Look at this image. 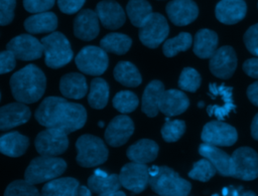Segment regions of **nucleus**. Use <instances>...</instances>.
Masks as SVG:
<instances>
[{
  "instance_id": "c85d7f7f",
  "label": "nucleus",
  "mask_w": 258,
  "mask_h": 196,
  "mask_svg": "<svg viewBox=\"0 0 258 196\" xmlns=\"http://www.w3.org/2000/svg\"><path fill=\"white\" fill-rule=\"evenodd\" d=\"M219 43L218 34L210 29L199 30L194 39V52L200 58H211Z\"/></svg>"
},
{
  "instance_id": "f8f14e48",
  "label": "nucleus",
  "mask_w": 258,
  "mask_h": 196,
  "mask_svg": "<svg viewBox=\"0 0 258 196\" xmlns=\"http://www.w3.org/2000/svg\"><path fill=\"white\" fill-rule=\"evenodd\" d=\"M119 180L124 188L140 193L149 184V168L142 163H127L120 171Z\"/></svg>"
},
{
  "instance_id": "f03ea898",
  "label": "nucleus",
  "mask_w": 258,
  "mask_h": 196,
  "mask_svg": "<svg viewBox=\"0 0 258 196\" xmlns=\"http://www.w3.org/2000/svg\"><path fill=\"white\" fill-rule=\"evenodd\" d=\"M46 78L42 70L28 64L10 77V88L14 99L22 104H33L43 95Z\"/></svg>"
},
{
  "instance_id": "79ce46f5",
  "label": "nucleus",
  "mask_w": 258,
  "mask_h": 196,
  "mask_svg": "<svg viewBox=\"0 0 258 196\" xmlns=\"http://www.w3.org/2000/svg\"><path fill=\"white\" fill-rule=\"evenodd\" d=\"M244 43L249 52L258 57V23L247 29L244 34Z\"/></svg>"
},
{
  "instance_id": "1a4fd4ad",
  "label": "nucleus",
  "mask_w": 258,
  "mask_h": 196,
  "mask_svg": "<svg viewBox=\"0 0 258 196\" xmlns=\"http://www.w3.org/2000/svg\"><path fill=\"white\" fill-rule=\"evenodd\" d=\"M169 33L168 23L160 13H152L139 27V39L149 48L158 47Z\"/></svg>"
},
{
  "instance_id": "f704fd0d",
  "label": "nucleus",
  "mask_w": 258,
  "mask_h": 196,
  "mask_svg": "<svg viewBox=\"0 0 258 196\" xmlns=\"http://www.w3.org/2000/svg\"><path fill=\"white\" fill-rule=\"evenodd\" d=\"M126 12L130 22L136 27H140L153 13L151 5L146 0H129L126 6Z\"/></svg>"
},
{
  "instance_id": "4c0bfd02",
  "label": "nucleus",
  "mask_w": 258,
  "mask_h": 196,
  "mask_svg": "<svg viewBox=\"0 0 258 196\" xmlns=\"http://www.w3.org/2000/svg\"><path fill=\"white\" fill-rule=\"evenodd\" d=\"M216 173L217 170L214 165L208 159L204 158L194 164L191 170L188 172V177L198 181L207 182L213 178Z\"/></svg>"
},
{
  "instance_id": "5701e85b",
  "label": "nucleus",
  "mask_w": 258,
  "mask_h": 196,
  "mask_svg": "<svg viewBox=\"0 0 258 196\" xmlns=\"http://www.w3.org/2000/svg\"><path fill=\"white\" fill-rule=\"evenodd\" d=\"M199 153L214 165L219 174L232 177V158L226 152L217 146L203 143L199 147Z\"/></svg>"
},
{
  "instance_id": "de8ad7c7",
  "label": "nucleus",
  "mask_w": 258,
  "mask_h": 196,
  "mask_svg": "<svg viewBox=\"0 0 258 196\" xmlns=\"http://www.w3.org/2000/svg\"><path fill=\"white\" fill-rule=\"evenodd\" d=\"M223 196H257L253 191L245 190L243 187L228 186L222 190Z\"/></svg>"
},
{
  "instance_id": "7c9ffc66",
  "label": "nucleus",
  "mask_w": 258,
  "mask_h": 196,
  "mask_svg": "<svg viewBox=\"0 0 258 196\" xmlns=\"http://www.w3.org/2000/svg\"><path fill=\"white\" fill-rule=\"evenodd\" d=\"M79 186V181L75 178L52 179L42 187L41 196H77Z\"/></svg>"
},
{
  "instance_id": "e433bc0d",
  "label": "nucleus",
  "mask_w": 258,
  "mask_h": 196,
  "mask_svg": "<svg viewBox=\"0 0 258 196\" xmlns=\"http://www.w3.org/2000/svg\"><path fill=\"white\" fill-rule=\"evenodd\" d=\"M113 107L122 114H129L136 110L139 104L137 95L130 90H121L113 99Z\"/></svg>"
},
{
  "instance_id": "393cba45",
  "label": "nucleus",
  "mask_w": 258,
  "mask_h": 196,
  "mask_svg": "<svg viewBox=\"0 0 258 196\" xmlns=\"http://www.w3.org/2000/svg\"><path fill=\"white\" fill-rule=\"evenodd\" d=\"M88 187L92 192L97 194H105L118 191L121 187L119 175L108 174L107 172L97 169L88 179Z\"/></svg>"
},
{
  "instance_id": "6e6552de",
  "label": "nucleus",
  "mask_w": 258,
  "mask_h": 196,
  "mask_svg": "<svg viewBox=\"0 0 258 196\" xmlns=\"http://www.w3.org/2000/svg\"><path fill=\"white\" fill-rule=\"evenodd\" d=\"M232 177L251 181L258 177V154L249 147L236 149L232 156Z\"/></svg>"
},
{
  "instance_id": "4be33fe9",
  "label": "nucleus",
  "mask_w": 258,
  "mask_h": 196,
  "mask_svg": "<svg viewBox=\"0 0 258 196\" xmlns=\"http://www.w3.org/2000/svg\"><path fill=\"white\" fill-rule=\"evenodd\" d=\"M189 101L186 94L178 89L164 90L159 103V111L167 117L177 116L187 110Z\"/></svg>"
},
{
  "instance_id": "a19ab883",
  "label": "nucleus",
  "mask_w": 258,
  "mask_h": 196,
  "mask_svg": "<svg viewBox=\"0 0 258 196\" xmlns=\"http://www.w3.org/2000/svg\"><path fill=\"white\" fill-rule=\"evenodd\" d=\"M185 132V123L181 120L169 121L166 119L165 124L161 129V136L165 142H176Z\"/></svg>"
},
{
  "instance_id": "5fc2aeb1",
  "label": "nucleus",
  "mask_w": 258,
  "mask_h": 196,
  "mask_svg": "<svg viewBox=\"0 0 258 196\" xmlns=\"http://www.w3.org/2000/svg\"><path fill=\"white\" fill-rule=\"evenodd\" d=\"M198 106H199V107H200V108H202V107H203V106H204V102H200V103H199V105H198Z\"/></svg>"
},
{
  "instance_id": "37998d69",
  "label": "nucleus",
  "mask_w": 258,
  "mask_h": 196,
  "mask_svg": "<svg viewBox=\"0 0 258 196\" xmlns=\"http://www.w3.org/2000/svg\"><path fill=\"white\" fill-rule=\"evenodd\" d=\"M16 0H0V25L11 23L14 18Z\"/></svg>"
},
{
  "instance_id": "72a5a7b5",
  "label": "nucleus",
  "mask_w": 258,
  "mask_h": 196,
  "mask_svg": "<svg viewBox=\"0 0 258 196\" xmlns=\"http://www.w3.org/2000/svg\"><path fill=\"white\" fill-rule=\"evenodd\" d=\"M131 44L132 40L128 35L115 32L107 34L100 41V45L105 51L118 55L125 54L130 49Z\"/></svg>"
},
{
  "instance_id": "bb28decb",
  "label": "nucleus",
  "mask_w": 258,
  "mask_h": 196,
  "mask_svg": "<svg viewBox=\"0 0 258 196\" xmlns=\"http://www.w3.org/2000/svg\"><path fill=\"white\" fill-rule=\"evenodd\" d=\"M126 155L132 162L146 164L156 159L158 145L152 140L141 139L127 149Z\"/></svg>"
},
{
  "instance_id": "473e14b6",
  "label": "nucleus",
  "mask_w": 258,
  "mask_h": 196,
  "mask_svg": "<svg viewBox=\"0 0 258 196\" xmlns=\"http://www.w3.org/2000/svg\"><path fill=\"white\" fill-rule=\"evenodd\" d=\"M108 100L109 85L107 81L101 77L94 78L91 81L90 91L88 95L89 105L96 110H102L107 106Z\"/></svg>"
},
{
  "instance_id": "f257e3e1",
  "label": "nucleus",
  "mask_w": 258,
  "mask_h": 196,
  "mask_svg": "<svg viewBox=\"0 0 258 196\" xmlns=\"http://www.w3.org/2000/svg\"><path fill=\"white\" fill-rule=\"evenodd\" d=\"M35 119L45 128L59 129L67 134L84 127L87 121L85 108L59 96L45 97L35 111Z\"/></svg>"
},
{
  "instance_id": "9b49d317",
  "label": "nucleus",
  "mask_w": 258,
  "mask_h": 196,
  "mask_svg": "<svg viewBox=\"0 0 258 196\" xmlns=\"http://www.w3.org/2000/svg\"><path fill=\"white\" fill-rule=\"evenodd\" d=\"M201 138L204 143L213 146H232L238 139L237 131L231 125L222 121L207 123L202 131Z\"/></svg>"
},
{
  "instance_id": "c756f323",
  "label": "nucleus",
  "mask_w": 258,
  "mask_h": 196,
  "mask_svg": "<svg viewBox=\"0 0 258 196\" xmlns=\"http://www.w3.org/2000/svg\"><path fill=\"white\" fill-rule=\"evenodd\" d=\"M29 140L18 132H10L0 137V153L8 157H20L27 150Z\"/></svg>"
},
{
  "instance_id": "6e6d98bb",
  "label": "nucleus",
  "mask_w": 258,
  "mask_h": 196,
  "mask_svg": "<svg viewBox=\"0 0 258 196\" xmlns=\"http://www.w3.org/2000/svg\"><path fill=\"white\" fill-rule=\"evenodd\" d=\"M103 126H104L103 122H99V127H103Z\"/></svg>"
},
{
  "instance_id": "b1692460",
  "label": "nucleus",
  "mask_w": 258,
  "mask_h": 196,
  "mask_svg": "<svg viewBox=\"0 0 258 196\" xmlns=\"http://www.w3.org/2000/svg\"><path fill=\"white\" fill-rule=\"evenodd\" d=\"M59 89L64 97L81 100L86 95L88 91V85L83 74L78 72H71L64 74L60 78Z\"/></svg>"
},
{
  "instance_id": "4468645a",
  "label": "nucleus",
  "mask_w": 258,
  "mask_h": 196,
  "mask_svg": "<svg viewBox=\"0 0 258 196\" xmlns=\"http://www.w3.org/2000/svg\"><path fill=\"white\" fill-rule=\"evenodd\" d=\"M209 90L213 100L217 102L214 105L209 106L207 112L209 116H215L219 121H222L235 110L232 87L225 84L211 83L209 85Z\"/></svg>"
},
{
  "instance_id": "a878e982",
  "label": "nucleus",
  "mask_w": 258,
  "mask_h": 196,
  "mask_svg": "<svg viewBox=\"0 0 258 196\" xmlns=\"http://www.w3.org/2000/svg\"><path fill=\"white\" fill-rule=\"evenodd\" d=\"M164 90L163 83L157 79L150 81L146 85L142 94L141 110L147 117L153 118L157 116L159 112L160 99Z\"/></svg>"
},
{
  "instance_id": "2eb2a0df",
  "label": "nucleus",
  "mask_w": 258,
  "mask_h": 196,
  "mask_svg": "<svg viewBox=\"0 0 258 196\" xmlns=\"http://www.w3.org/2000/svg\"><path fill=\"white\" fill-rule=\"evenodd\" d=\"M211 72L222 79L230 78L237 67V55L233 47L226 45L216 50L210 58Z\"/></svg>"
},
{
  "instance_id": "4d7b16f0",
  "label": "nucleus",
  "mask_w": 258,
  "mask_h": 196,
  "mask_svg": "<svg viewBox=\"0 0 258 196\" xmlns=\"http://www.w3.org/2000/svg\"><path fill=\"white\" fill-rule=\"evenodd\" d=\"M0 101H1V93H0Z\"/></svg>"
},
{
  "instance_id": "ea45409f",
  "label": "nucleus",
  "mask_w": 258,
  "mask_h": 196,
  "mask_svg": "<svg viewBox=\"0 0 258 196\" xmlns=\"http://www.w3.org/2000/svg\"><path fill=\"white\" fill-rule=\"evenodd\" d=\"M200 73L192 67H184L178 78V86L182 90L195 92L201 85Z\"/></svg>"
},
{
  "instance_id": "a211bd4d",
  "label": "nucleus",
  "mask_w": 258,
  "mask_h": 196,
  "mask_svg": "<svg viewBox=\"0 0 258 196\" xmlns=\"http://www.w3.org/2000/svg\"><path fill=\"white\" fill-rule=\"evenodd\" d=\"M96 13L102 25L107 29H118L126 20L125 12L115 0H103L96 6Z\"/></svg>"
},
{
  "instance_id": "a18cd8bd",
  "label": "nucleus",
  "mask_w": 258,
  "mask_h": 196,
  "mask_svg": "<svg viewBox=\"0 0 258 196\" xmlns=\"http://www.w3.org/2000/svg\"><path fill=\"white\" fill-rule=\"evenodd\" d=\"M15 56L9 50L0 51V74L7 73L14 69L16 65Z\"/></svg>"
},
{
  "instance_id": "c03bdc74",
  "label": "nucleus",
  "mask_w": 258,
  "mask_h": 196,
  "mask_svg": "<svg viewBox=\"0 0 258 196\" xmlns=\"http://www.w3.org/2000/svg\"><path fill=\"white\" fill-rule=\"evenodd\" d=\"M54 5V0H23V7L30 13H41L49 10Z\"/></svg>"
},
{
  "instance_id": "6ab92c4d",
  "label": "nucleus",
  "mask_w": 258,
  "mask_h": 196,
  "mask_svg": "<svg viewBox=\"0 0 258 196\" xmlns=\"http://www.w3.org/2000/svg\"><path fill=\"white\" fill-rule=\"evenodd\" d=\"M99 21L96 11L85 9L79 12L74 20V33L76 37L86 41L95 39L100 31Z\"/></svg>"
},
{
  "instance_id": "58836bf2",
  "label": "nucleus",
  "mask_w": 258,
  "mask_h": 196,
  "mask_svg": "<svg viewBox=\"0 0 258 196\" xmlns=\"http://www.w3.org/2000/svg\"><path fill=\"white\" fill-rule=\"evenodd\" d=\"M4 196H41V193L34 187V184L26 180H16L7 186Z\"/></svg>"
},
{
  "instance_id": "49530a36",
  "label": "nucleus",
  "mask_w": 258,
  "mask_h": 196,
  "mask_svg": "<svg viewBox=\"0 0 258 196\" xmlns=\"http://www.w3.org/2000/svg\"><path fill=\"white\" fill-rule=\"evenodd\" d=\"M86 0H57L59 10L66 14H74L81 10Z\"/></svg>"
},
{
  "instance_id": "cd10ccee",
  "label": "nucleus",
  "mask_w": 258,
  "mask_h": 196,
  "mask_svg": "<svg viewBox=\"0 0 258 196\" xmlns=\"http://www.w3.org/2000/svg\"><path fill=\"white\" fill-rule=\"evenodd\" d=\"M57 27V17L54 13L45 11L35 13L24 21V28L32 34L53 32Z\"/></svg>"
},
{
  "instance_id": "3c124183",
  "label": "nucleus",
  "mask_w": 258,
  "mask_h": 196,
  "mask_svg": "<svg viewBox=\"0 0 258 196\" xmlns=\"http://www.w3.org/2000/svg\"><path fill=\"white\" fill-rule=\"evenodd\" d=\"M251 136L258 141V113L254 116L251 124Z\"/></svg>"
},
{
  "instance_id": "0eeeda50",
  "label": "nucleus",
  "mask_w": 258,
  "mask_h": 196,
  "mask_svg": "<svg viewBox=\"0 0 258 196\" xmlns=\"http://www.w3.org/2000/svg\"><path fill=\"white\" fill-rule=\"evenodd\" d=\"M78 68L86 74L98 76L104 73L109 64L107 51L102 47L88 45L82 48L75 58Z\"/></svg>"
},
{
  "instance_id": "423d86ee",
  "label": "nucleus",
  "mask_w": 258,
  "mask_h": 196,
  "mask_svg": "<svg viewBox=\"0 0 258 196\" xmlns=\"http://www.w3.org/2000/svg\"><path fill=\"white\" fill-rule=\"evenodd\" d=\"M76 148L78 150L77 162L82 167H96L108 159L109 152L105 143L96 136L82 135L77 140Z\"/></svg>"
},
{
  "instance_id": "8fccbe9b",
  "label": "nucleus",
  "mask_w": 258,
  "mask_h": 196,
  "mask_svg": "<svg viewBox=\"0 0 258 196\" xmlns=\"http://www.w3.org/2000/svg\"><path fill=\"white\" fill-rule=\"evenodd\" d=\"M247 96L253 105L258 107V80L247 87Z\"/></svg>"
},
{
  "instance_id": "9d476101",
  "label": "nucleus",
  "mask_w": 258,
  "mask_h": 196,
  "mask_svg": "<svg viewBox=\"0 0 258 196\" xmlns=\"http://www.w3.org/2000/svg\"><path fill=\"white\" fill-rule=\"evenodd\" d=\"M35 149L41 156H57L69 147L68 134L59 129L46 128L40 132L34 141Z\"/></svg>"
},
{
  "instance_id": "f3484780",
  "label": "nucleus",
  "mask_w": 258,
  "mask_h": 196,
  "mask_svg": "<svg viewBox=\"0 0 258 196\" xmlns=\"http://www.w3.org/2000/svg\"><path fill=\"white\" fill-rule=\"evenodd\" d=\"M169 20L177 26H184L192 21L199 15V8L192 0H172L165 7Z\"/></svg>"
},
{
  "instance_id": "dca6fc26",
  "label": "nucleus",
  "mask_w": 258,
  "mask_h": 196,
  "mask_svg": "<svg viewBox=\"0 0 258 196\" xmlns=\"http://www.w3.org/2000/svg\"><path fill=\"white\" fill-rule=\"evenodd\" d=\"M134 132L133 121L126 115L115 117L107 126L105 131V140L112 147L124 145Z\"/></svg>"
},
{
  "instance_id": "2f4dec72",
  "label": "nucleus",
  "mask_w": 258,
  "mask_h": 196,
  "mask_svg": "<svg viewBox=\"0 0 258 196\" xmlns=\"http://www.w3.org/2000/svg\"><path fill=\"white\" fill-rule=\"evenodd\" d=\"M113 74L118 82L128 87L138 86L142 81L139 70L133 63L129 61L118 62L114 68Z\"/></svg>"
},
{
  "instance_id": "412c9836",
  "label": "nucleus",
  "mask_w": 258,
  "mask_h": 196,
  "mask_svg": "<svg viewBox=\"0 0 258 196\" xmlns=\"http://www.w3.org/2000/svg\"><path fill=\"white\" fill-rule=\"evenodd\" d=\"M247 12L244 0H220L216 5L215 14L217 19L224 24H236L241 21Z\"/></svg>"
},
{
  "instance_id": "ddd939ff",
  "label": "nucleus",
  "mask_w": 258,
  "mask_h": 196,
  "mask_svg": "<svg viewBox=\"0 0 258 196\" xmlns=\"http://www.w3.org/2000/svg\"><path fill=\"white\" fill-rule=\"evenodd\" d=\"M15 58L20 60H34L42 56L43 45L41 41L30 34H20L13 37L6 45Z\"/></svg>"
},
{
  "instance_id": "20e7f679",
  "label": "nucleus",
  "mask_w": 258,
  "mask_h": 196,
  "mask_svg": "<svg viewBox=\"0 0 258 196\" xmlns=\"http://www.w3.org/2000/svg\"><path fill=\"white\" fill-rule=\"evenodd\" d=\"M66 169L67 163L63 159L53 156H39L27 166L24 180L31 184H39L57 178Z\"/></svg>"
},
{
  "instance_id": "39448f33",
  "label": "nucleus",
  "mask_w": 258,
  "mask_h": 196,
  "mask_svg": "<svg viewBox=\"0 0 258 196\" xmlns=\"http://www.w3.org/2000/svg\"><path fill=\"white\" fill-rule=\"evenodd\" d=\"M44 61L48 67L59 68L68 64L73 56L70 41L61 32H51L41 38Z\"/></svg>"
},
{
  "instance_id": "7ed1b4c3",
  "label": "nucleus",
  "mask_w": 258,
  "mask_h": 196,
  "mask_svg": "<svg viewBox=\"0 0 258 196\" xmlns=\"http://www.w3.org/2000/svg\"><path fill=\"white\" fill-rule=\"evenodd\" d=\"M149 185L160 196H187L191 184L166 166L149 168Z\"/></svg>"
},
{
  "instance_id": "864d4df0",
  "label": "nucleus",
  "mask_w": 258,
  "mask_h": 196,
  "mask_svg": "<svg viewBox=\"0 0 258 196\" xmlns=\"http://www.w3.org/2000/svg\"><path fill=\"white\" fill-rule=\"evenodd\" d=\"M99 196H126V194L120 190L110 192V193H105V194H100Z\"/></svg>"
},
{
  "instance_id": "aec40b11",
  "label": "nucleus",
  "mask_w": 258,
  "mask_h": 196,
  "mask_svg": "<svg viewBox=\"0 0 258 196\" xmlns=\"http://www.w3.org/2000/svg\"><path fill=\"white\" fill-rule=\"evenodd\" d=\"M30 110L25 104L11 103L0 108V130H10L25 124L30 119Z\"/></svg>"
},
{
  "instance_id": "c9c22d12",
  "label": "nucleus",
  "mask_w": 258,
  "mask_h": 196,
  "mask_svg": "<svg viewBox=\"0 0 258 196\" xmlns=\"http://www.w3.org/2000/svg\"><path fill=\"white\" fill-rule=\"evenodd\" d=\"M192 43V37L187 32H180L177 36L164 41L162 46L163 54L172 57L180 51L187 50Z\"/></svg>"
},
{
  "instance_id": "09e8293b",
  "label": "nucleus",
  "mask_w": 258,
  "mask_h": 196,
  "mask_svg": "<svg viewBox=\"0 0 258 196\" xmlns=\"http://www.w3.org/2000/svg\"><path fill=\"white\" fill-rule=\"evenodd\" d=\"M244 72L253 78H258V57L249 58L243 63Z\"/></svg>"
},
{
  "instance_id": "603ef678",
  "label": "nucleus",
  "mask_w": 258,
  "mask_h": 196,
  "mask_svg": "<svg viewBox=\"0 0 258 196\" xmlns=\"http://www.w3.org/2000/svg\"><path fill=\"white\" fill-rule=\"evenodd\" d=\"M77 196H92V191L89 187L79 186L77 190Z\"/></svg>"
}]
</instances>
